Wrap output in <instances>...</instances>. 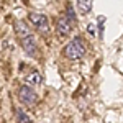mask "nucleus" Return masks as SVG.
I'll return each mask as SVG.
<instances>
[{"instance_id": "obj_1", "label": "nucleus", "mask_w": 123, "mask_h": 123, "mask_svg": "<svg viewBox=\"0 0 123 123\" xmlns=\"http://www.w3.org/2000/svg\"><path fill=\"white\" fill-rule=\"evenodd\" d=\"M85 53H87V44H85V41L80 36H76V38H72L69 43H67L64 49H62V54L64 57L67 59H71V61H77V59H82L85 56Z\"/></svg>"}, {"instance_id": "obj_2", "label": "nucleus", "mask_w": 123, "mask_h": 123, "mask_svg": "<svg viewBox=\"0 0 123 123\" xmlns=\"http://www.w3.org/2000/svg\"><path fill=\"white\" fill-rule=\"evenodd\" d=\"M28 20L31 21V25L36 28L39 35H43V36H48L49 35V20H48L46 15H43V13H30L28 15Z\"/></svg>"}, {"instance_id": "obj_3", "label": "nucleus", "mask_w": 123, "mask_h": 123, "mask_svg": "<svg viewBox=\"0 0 123 123\" xmlns=\"http://www.w3.org/2000/svg\"><path fill=\"white\" fill-rule=\"evenodd\" d=\"M18 98H20V102H21L23 105H35L36 102H38V94H36V90H35L30 84H25V85L20 87Z\"/></svg>"}, {"instance_id": "obj_4", "label": "nucleus", "mask_w": 123, "mask_h": 123, "mask_svg": "<svg viewBox=\"0 0 123 123\" xmlns=\"http://www.w3.org/2000/svg\"><path fill=\"white\" fill-rule=\"evenodd\" d=\"M72 28H74V25L66 18V15L59 17L57 21H56V26H54L56 35L59 36V38H66V36H69V35L72 33Z\"/></svg>"}, {"instance_id": "obj_5", "label": "nucleus", "mask_w": 123, "mask_h": 123, "mask_svg": "<svg viewBox=\"0 0 123 123\" xmlns=\"http://www.w3.org/2000/svg\"><path fill=\"white\" fill-rule=\"evenodd\" d=\"M20 44H21L23 51H25L30 57L38 56V44H36V39H35V36H33V33L20 39Z\"/></svg>"}, {"instance_id": "obj_6", "label": "nucleus", "mask_w": 123, "mask_h": 123, "mask_svg": "<svg viewBox=\"0 0 123 123\" xmlns=\"http://www.w3.org/2000/svg\"><path fill=\"white\" fill-rule=\"evenodd\" d=\"M13 28H15V35L18 36V39H21V38H25V36H28V35H31V30L28 28V25H26L25 21H21V20H18V21L13 23Z\"/></svg>"}, {"instance_id": "obj_7", "label": "nucleus", "mask_w": 123, "mask_h": 123, "mask_svg": "<svg viewBox=\"0 0 123 123\" xmlns=\"http://www.w3.org/2000/svg\"><path fill=\"white\" fill-rule=\"evenodd\" d=\"M26 84L30 85H35V87H38V85L43 84V74L39 72V71H31L30 74H26Z\"/></svg>"}, {"instance_id": "obj_8", "label": "nucleus", "mask_w": 123, "mask_h": 123, "mask_svg": "<svg viewBox=\"0 0 123 123\" xmlns=\"http://www.w3.org/2000/svg\"><path fill=\"white\" fill-rule=\"evenodd\" d=\"M15 120H17V123H33V120L26 115V112L23 108H17L15 110Z\"/></svg>"}, {"instance_id": "obj_9", "label": "nucleus", "mask_w": 123, "mask_h": 123, "mask_svg": "<svg viewBox=\"0 0 123 123\" xmlns=\"http://www.w3.org/2000/svg\"><path fill=\"white\" fill-rule=\"evenodd\" d=\"M77 8L82 15H87L92 10V2L90 0H77Z\"/></svg>"}, {"instance_id": "obj_10", "label": "nucleus", "mask_w": 123, "mask_h": 123, "mask_svg": "<svg viewBox=\"0 0 123 123\" xmlns=\"http://www.w3.org/2000/svg\"><path fill=\"white\" fill-rule=\"evenodd\" d=\"M64 15H66V18L69 20V21H71V23H72L74 26H76V25H77V17H76V10H74V7H72L71 3H67V5H66V13H64Z\"/></svg>"}]
</instances>
